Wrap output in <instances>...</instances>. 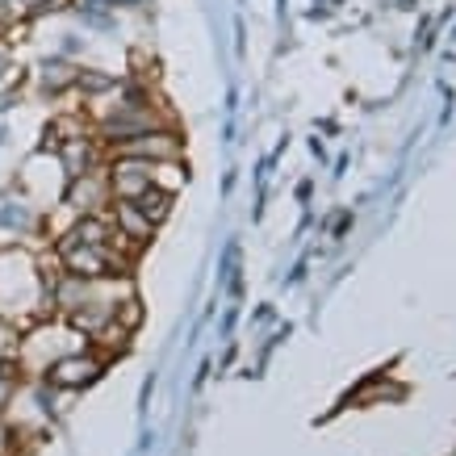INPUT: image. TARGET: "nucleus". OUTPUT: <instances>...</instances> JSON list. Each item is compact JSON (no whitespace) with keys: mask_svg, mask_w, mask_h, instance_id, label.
<instances>
[{"mask_svg":"<svg viewBox=\"0 0 456 456\" xmlns=\"http://www.w3.org/2000/svg\"><path fill=\"white\" fill-rule=\"evenodd\" d=\"M113 155H122V159H142V164H172L180 155V139L167 134V130H147V134H134V139L118 142Z\"/></svg>","mask_w":456,"mask_h":456,"instance_id":"f257e3e1","label":"nucleus"},{"mask_svg":"<svg viewBox=\"0 0 456 456\" xmlns=\"http://www.w3.org/2000/svg\"><path fill=\"white\" fill-rule=\"evenodd\" d=\"M51 4H59V0H17L21 13H42V9H51Z\"/></svg>","mask_w":456,"mask_h":456,"instance_id":"423d86ee","label":"nucleus"},{"mask_svg":"<svg viewBox=\"0 0 456 456\" xmlns=\"http://www.w3.org/2000/svg\"><path fill=\"white\" fill-rule=\"evenodd\" d=\"M29 209L21 206V201H0V226H9V231H17V235H26L29 231Z\"/></svg>","mask_w":456,"mask_h":456,"instance_id":"20e7f679","label":"nucleus"},{"mask_svg":"<svg viewBox=\"0 0 456 456\" xmlns=\"http://www.w3.org/2000/svg\"><path fill=\"white\" fill-rule=\"evenodd\" d=\"M42 93H51V97H59L63 88H76V68H68V63H59V59H46L42 63Z\"/></svg>","mask_w":456,"mask_h":456,"instance_id":"7ed1b4c3","label":"nucleus"},{"mask_svg":"<svg viewBox=\"0 0 456 456\" xmlns=\"http://www.w3.org/2000/svg\"><path fill=\"white\" fill-rule=\"evenodd\" d=\"M113 322H118V327H126V331H134V327L142 322V302H139V297H126L122 305L113 302Z\"/></svg>","mask_w":456,"mask_h":456,"instance_id":"39448f33","label":"nucleus"},{"mask_svg":"<svg viewBox=\"0 0 456 456\" xmlns=\"http://www.w3.org/2000/svg\"><path fill=\"white\" fill-rule=\"evenodd\" d=\"M101 369H105V356H97V352H76V356H59L55 364L46 369V377H51L59 389H84L97 381Z\"/></svg>","mask_w":456,"mask_h":456,"instance_id":"f03ea898","label":"nucleus"},{"mask_svg":"<svg viewBox=\"0 0 456 456\" xmlns=\"http://www.w3.org/2000/svg\"><path fill=\"white\" fill-rule=\"evenodd\" d=\"M0 4H13V0H0Z\"/></svg>","mask_w":456,"mask_h":456,"instance_id":"0eeeda50","label":"nucleus"}]
</instances>
